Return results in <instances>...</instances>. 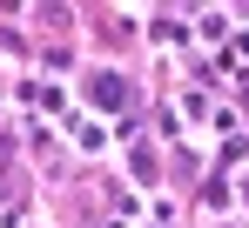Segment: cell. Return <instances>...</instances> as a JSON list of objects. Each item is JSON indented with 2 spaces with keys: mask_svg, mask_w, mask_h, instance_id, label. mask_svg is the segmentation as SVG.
<instances>
[{
  "mask_svg": "<svg viewBox=\"0 0 249 228\" xmlns=\"http://www.w3.org/2000/svg\"><path fill=\"white\" fill-rule=\"evenodd\" d=\"M94 101H101V108H122V101H128V81L122 74H101V81H94Z\"/></svg>",
  "mask_w": 249,
  "mask_h": 228,
  "instance_id": "cell-1",
  "label": "cell"
}]
</instances>
